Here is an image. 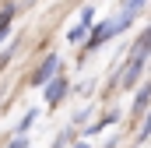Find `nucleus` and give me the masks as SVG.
<instances>
[{"label":"nucleus","mask_w":151,"mask_h":148,"mask_svg":"<svg viewBox=\"0 0 151 148\" xmlns=\"http://www.w3.org/2000/svg\"><path fill=\"white\" fill-rule=\"evenodd\" d=\"M11 53H14V46H7V49H4V57H0V67H7V64H11Z\"/></svg>","instance_id":"ddd939ff"},{"label":"nucleus","mask_w":151,"mask_h":148,"mask_svg":"<svg viewBox=\"0 0 151 148\" xmlns=\"http://www.w3.org/2000/svg\"><path fill=\"white\" fill-rule=\"evenodd\" d=\"M7 148H28V141H25V138H11V145Z\"/></svg>","instance_id":"4468645a"},{"label":"nucleus","mask_w":151,"mask_h":148,"mask_svg":"<svg viewBox=\"0 0 151 148\" xmlns=\"http://www.w3.org/2000/svg\"><path fill=\"white\" fill-rule=\"evenodd\" d=\"M56 74H60V57H56V53H49V57L35 67V74H32V81H28V85H32V88H46Z\"/></svg>","instance_id":"f03ea898"},{"label":"nucleus","mask_w":151,"mask_h":148,"mask_svg":"<svg viewBox=\"0 0 151 148\" xmlns=\"http://www.w3.org/2000/svg\"><path fill=\"white\" fill-rule=\"evenodd\" d=\"M67 92H70V81H67L63 74H56V78L46 85V102H49V106H60V102L67 99Z\"/></svg>","instance_id":"39448f33"},{"label":"nucleus","mask_w":151,"mask_h":148,"mask_svg":"<svg viewBox=\"0 0 151 148\" xmlns=\"http://www.w3.org/2000/svg\"><path fill=\"white\" fill-rule=\"evenodd\" d=\"M88 116H91V106H84V110L77 113V116H74V123H84V120H88Z\"/></svg>","instance_id":"f8f14e48"},{"label":"nucleus","mask_w":151,"mask_h":148,"mask_svg":"<svg viewBox=\"0 0 151 148\" xmlns=\"http://www.w3.org/2000/svg\"><path fill=\"white\" fill-rule=\"evenodd\" d=\"M74 148H88V141H77V145H74Z\"/></svg>","instance_id":"2eb2a0df"},{"label":"nucleus","mask_w":151,"mask_h":148,"mask_svg":"<svg viewBox=\"0 0 151 148\" xmlns=\"http://www.w3.org/2000/svg\"><path fill=\"white\" fill-rule=\"evenodd\" d=\"M151 138V110L144 113V123H141V131H137V141H148Z\"/></svg>","instance_id":"9b49d317"},{"label":"nucleus","mask_w":151,"mask_h":148,"mask_svg":"<svg viewBox=\"0 0 151 148\" xmlns=\"http://www.w3.org/2000/svg\"><path fill=\"white\" fill-rule=\"evenodd\" d=\"M144 7H148L144 0H127V4H119V14H116V21L123 25V32H127V28H130V25H134V21L144 14Z\"/></svg>","instance_id":"7ed1b4c3"},{"label":"nucleus","mask_w":151,"mask_h":148,"mask_svg":"<svg viewBox=\"0 0 151 148\" xmlns=\"http://www.w3.org/2000/svg\"><path fill=\"white\" fill-rule=\"evenodd\" d=\"M35 120H39V110H35V106H28V113L18 120V131H14V138H25V134L35 127Z\"/></svg>","instance_id":"0eeeda50"},{"label":"nucleus","mask_w":151,"mask_h":148,"mask_svg":"<svg viewBox=\"0 0 151 148\" xmlns=\"http://www.w3.org/2000/svg\"><path fill=\"white\" fill-rule=\"evenodd\" d=\"M123 32V25L116 21V18H106V21H99V25H91V32H88V42H84V49H99L102 42H109L113 36Z\"/></svg>","instance_id":"f257e3e1"},{"label":"nucleus","mask_w":151,"mask_h":148,"mask_svg":"<svg viewBox=\"0 0 151 148\" xmlns=\"http://www.w3.org/2000/svg\"><path fill=\"white\" fill-rule=\"evenodd\" d=\"M116 120H119V113H109V116H102V120H99V123H91V127H88V131H84V134H99V131H102V127H109V123H116Z\"/></svg>","instance_id":"9d476101"},{"label":"nucleus","mask_w":151,"mask_h":148,"mask_svg":"<svg viewBox=\"0 0 151 148\" xmlns=\"http://www.w3.org/2000/svg\"><path fill=\"white\" fill-rule=\"evenodd\" d=\"M151 106V81H144V88L134 95V113H148Z\"/></svg>","instance_id":"1a4fd4ad"},{"label":"nucleus","mask_w":151,"mask_h":148,"mask_svg":"<svg viewBox=\"0 0 151 148\" xmlns=\"http://www.w3.org/2000/svg\"><path fill=\"white\" fill-rule=\"evenodd\" d=\"M91 25H95V7H84V11H81V18H77V25L67 32V39H70V42H81V39H88Z\"/></svg>","instance_id":"20e7f679"},{"label":"nucleus","mask_w":151,"mask_h":148,"mask_svg":"<svg viewBox=\"0 0 151 148\" xmlns=\"http://www.w3.org/2000/svg\"><path fill=\"white\" fill-rule=\"evenodd\" d=\"M14 14H18V7H14V4H7V7L0 11V42L11 36V21H14Z\"/></svg>","instance_id":"6e6552de"},{"label":"nucleus","mask_w":151,"mask_h":148,"mask_svg":"<svg viewBox=\"0 0 151 148\" xmlns=\"http://www.w3.org/2000/svg\"><path fill=\"white\" fill-rule=\"evenodd\" d=\"M130 57H134V60H148V57H151V25L141 32V36H137L134 49H130Z\"/></svg>","instance_id":"423d86ee"}]
</instances>
